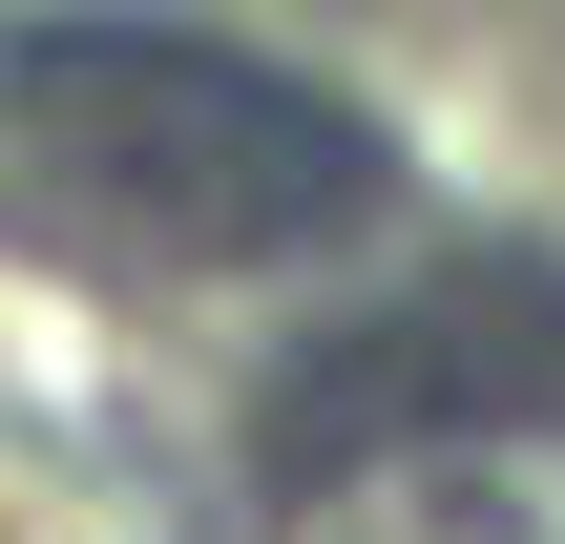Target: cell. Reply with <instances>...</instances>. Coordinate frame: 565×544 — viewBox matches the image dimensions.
<instances>
[{
    "mask_svg": "<svg viewBox=\"0 0 565 544\" xmlns=\"http://www.w3.org/2000/svg\"><path fill=\"white\" fill-rule=\"evenodd\" d=\"M0 105H21L42 189L147 252H273L315 210H356V126H315L294 84H252L210 42H0Z\"/></svg>",
    "mask_w": 565,
    "mask_h": 544,
    "instance_id": "6da1fadb",
    "label": "cell"
},
{
    "mask_svg": "<svg viewBox=\"0 0 565 544\" xmlns=\"http://www.w3.org/2000/svg\"><path fill=\"white\" fill-rule=\"evenodd\" d=\"M294 544H565V440L524 419H461V440H398L356 482H315Z\"/></svg>",
    "mask_w": 565,
    "mask_h": 544,
    "instance_id": "7a4b0ae2",
    "label": "cell"
}]
</instances>
